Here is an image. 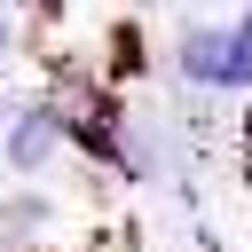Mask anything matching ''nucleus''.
<instances>
[{
    "label": "nucleus",
    "instance_id": "1",
    "mask_svg": "<svg viewBox=\"0 0 252 252\" xmlns=\"http://www.w3.org/2000/svg\"><path fill=\"white\" fill-rule=\"evenodd\" d=\"M173 79L189 94H252L244 71H236V39H228V16H181L173 47H165Z\"/></svg>",
    "mask_w": 252,
    "mask_h": 252
},
{
    "label": "nucleus",
    "instance_id": "2",
    "mask_svg": "<svg viewBox=\"0 0 252 252\" xmlns=\"http://www.w3.org/2000/svg\"><path fill=\"white\" fill-rule=\"evenodd\" d=\"M63 150H71V118H63L47 94H32V102L8 118V134H0V165H8L16 181H39Z\"/></svg>",
    "mask_w": 252,
    "mask_h": 252
},
{
    "label": "nucleus",
    "instance_id": "3",
    "mask_svg": "<svg viewBox=\"0 0 252 252\" xmlns=\"http://www.w3.org/2000/svg\"><path fill=\"white\" fill-rule=\"evenodd\" d=\"M102 55H110L102 71H110L118 87H126V79H142V71H150V39H142V16H118V24L102 32Z\"/></svg>",
    "mask_w": 252,
    "mask_h": 252
},
{
    "label": "nucleus",
    "instance_id": "4",
    "mask_svg": "<svg viewBox=\"0 0 252 252\" xmlns=\"http://www.w3.org/2000/svg\"><path fill=\"white\" fill-rule=\"evenodd\" d=\"M47 228V197L39 189H16V197H0V252H16L24 236H39Z\"/></svg>",
    "mask_w": 252,
    "mask_h": 252
},
{
    "label": "nucleus",
    "instance_id": "5",
    "mask_svg": "<svg viewBox=\"0 0 252 252\" xmlns=\"http://www.w3.org/2000/svg\"><path fill=\"white\" fill-rule=\"evenodd\" d=\"M8 55H16V16L0 8V71H8Z\"/></svg>",
    "mask_w": 252,
    "mask_h": 252
}]
</instances>
